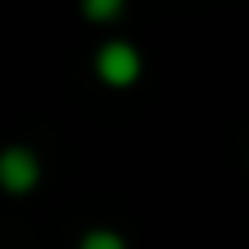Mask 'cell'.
<instances>
[{
  "label": "cell",
  "instance_id": "obj_1",
  "mask_svg": "<svg viewBox=\"0 0 249 249\" xmlns=\"http://www.w3.org/2000/svg\"><path fill=\"white\" fill-rule=\"evenodd\" d=\"M92 74H96L105 88H114V92L136 88L140 74H144V57H140V48H136L131 39H105V44L92 53Z\"/></svg>",
  "mask_w": 249,
  "mask_h": 249
},
{
  "label": "cell",
  "instance_id": "obj_2",
  "mask_svg": "<svg viewBox=\"0 0 249 249\" xmlns=\"http://www.w3.org/2000/svg\"><path fill=\"white\" fill-rule=\"evenodd\" d=\"M44 179V162L31 144H4L0 149V193L4 197H31Z\"/></svg>",
  "mask_w": 249,
  "mask_h": 249
},
{
  "label": "cell",
  "instance_id": "obj_3",
  "mask_svg": "<svg viewBox=\"0 0 249 249\" xmlns=\"http://www.w3.org/2000/svg\"><path fill=\"white\" fill-rule=\"evenodd\" d=\"M123 9H127V0H79V13H83L88 22H96V26L118 22V18H123Z\"/></svg>",
  "mask_w": 249,
  "mask_h": 249
},
{
  "label": "cell",
  "instance_id": "obj_4",
  "mask_svg": "<svg viewBox=\"0 0 249 249\" xmlns=\"http://www.w3.org/2000/svg\"><path fill=\"white\" fill-rule=\"evenodd\" d=\"M74 249H127V236L114 232V228H88Z\"/></svg>",
  "mask_w": 249,
  "mask_h": 249
}]
</instances>
